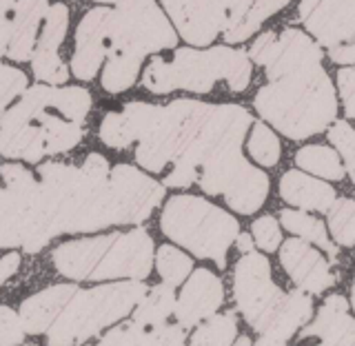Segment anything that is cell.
Masks as SVG:
<instances>
[{
	"label": "cell",
	"mask_w": 355,
	"mask_h": 346,
	"mask_svg": "<svg viewBox=\"0 0 355 346\" xmlns=\"http://www.w3.org/2000/svg\"><path fill=\"white\" fill-rule=\"evenodd\" d=\"M25 92H27V76L20 69H16V67L0 64V114H5L11 100H16Z\"/></svg>",
	"instance_id": "e575fe53"
},
{
	"label": "cell",
	"mask_w": 355,
	"mask_h": 346,
	"mask_svg": "<svg viewBox=\"0 0 355 346\" xmlns=\"http://www.w3.org/2000/svg\"><path fill=\"white\" fill-rule=\"evenodd\" d=\"M47 0H18L11 18V42L7 55L16 62H25L36 49V33L42 18L47 16Z\"/></svg>",
	"instance_id": "7402d4cb"
},
{
	"label": "cell",
	"mask_w": 355,
	"mask_h": 346,
	"mask_svg": "<svg viewBox=\"0 0 355 346\" xmlns=\"http://www.w3.org/2000/svg\"><path fill=\"white\" fill-rule=\"evenodd\" d=\"M253 240L266 253L277 251V247H280V242H282V231H280V225H277V220L271 216L255 220L253 222Z\"/></svg>",
	"instance_id": "74e56055"
},
{
	"label": "cell",
	"mask_w": 355,
	"mask_h": 346,
	"mask_svg": "<svg viewBox=\"0 0 355 346\" xmlns=\"http://www.w3.org/2000/svg\"><path fill=\"white\" fill-rule=\"evenodd\" d=\"M329 58L338 64H355V40L329 49Z\"/></svg>",
	"instance_id": "60d3db41"
},
{
	"label": "cell",
	"mask_w": 355,
	"mask_h": 346,
	"mask_svg": "<svg viewBox=\"0 0 355 346\" xmlns=\"http://www.w3.org/2000/svg\"><path fill=\"white\" fill-rule=\"evenodd\" d=\"M162 5L175 31L193 47H207L225 29L229 0H164Z\"/></svg>",
	"instance_id": "4fadbf2b"
},
{
	"label": "cell",
	"mask_w": 355,
	"mask_h": 346,
	"mask_svg": "<svg viewBox=\"0 0 355 346\" xmlns=\"http://www.w3.org/2000/svg\"><path fill=\"white\" fill-rule=\"evenodd\" d=\"M302 338H320L329 346H355V320L349 315L347 297H327L315 320L302 329Z\"/></svg>",
	"instance_id": "d6986e66"
},
{
	"label": "cell",
	"mask_w": 355,
	"mask_h": 346,
	"mask_svg": "<svg viewBox=\"0 0 355 346\" xmlns=\"http://www.w3.org/2000/svg\"><path fill=\"white\" fill-rule=\"evenodd\" d=\"M233 297L249 325L275 340L288 342L297 329L313 315V302L306 291L284 293L271 280V264L260 253H244L233 273Z\"/></svg>",
	"instance_id": "3957f363"
},
{
	"label": "cell",
	"mask_w": 355,
	"mask_h": 346,
	"mask_svg": "<svg viewBox=\"0 0 355 346\" xmlns=\"http://www.w3.org/2000/svg\"><path fill=\"white\" fill-rule=\"evenodd\" d=\"M144 295H147V286L142 280L100 284L87 291H76L69 304L62 309L58 320L47 331V344H83L109 325L129 315Z\"/></svg>",
	"instance_id": "52a82bcc"
},
{
	"label": "cell",
	"mask_w": 355,
	"mask_h": 346,
	"mask_svg": "<svg viewBox=\"0 0 355 346\" xmlns=\"http://www.w3.org/2000/svg\"><path fill=\"white\" fill-rule=\"evenodd\" d=\"M51 107L67 120L83 125L92 109V94L83 87H53Z\"/></svg>",
	"instance_id": "f546056e"
},
{
	"label": "cell",
	"mask_w": 355,
	"mask_h": 346,
	"mask_svg": "<svg viewBox=\"0 0 355 346\" xmlns=\"http://www.w3.org/2000/svg\"><path fill=\"white\" fill-rule=\"evenodd\" d=\"M111 18L114 11L96 7L83 16L76 29V51L71 58V71L78 80H94L103 67L111 47Z\"/></svg>",
	"instance_id": "5bb4252c"
},
{
	"label": "cell",
	"mask_w": 355,
	"mask_h": 346,
	"mask_svg": "<svg viewBox=\"0 0 355 346\" xmlns=\"http://www.w3.org/2000/svg\"><path fill=\"white\" fill-rule=\"evenodd\" d=\"M111 18V47L144 60L147 53L171 49L178 33L155 5V0H118Z\"/></svg>",
	"instance_id": "9c48e42d"
},
{
	"label": "cell",
	"mask_w": 355,
	"mask_h": 346,
	"mask_svg": "<svg viewBox=\"0 0 355 346\" xmlns=\"http://www.w3.org/2000/svg\"><path fill=\"white\" fill-rule=\"evenodd\" d=\"M329 140L344 158L347 173L351 175V180L355 184V129L347 120H336L329 129Z\"/></svg>",
	"instance_id": "836d02e7"
},
{
	"label": "cell",
	"mask_w": 355,
	"mask_h": 346,
	"mask_svg": "<svg viewBox=\"0 0 355 346\" xmlns=\"http://www.w3.org/2000/svg\"><path fill=\"white\" fill-rule=\"evenodd\" d=\"M67 27H69V9H67V5H51L47 16H44V29L40 33V40L31 55L33 76L40 83L62 85L69 78V69H67L58 55V47L67 36Z\"/></svg>",
	"instance_id": "9a60e30c"
},
{
	"label": "cell",
	"mask_w": 355,
	"mask_h": 346,
	"mask_svg": "<svg viewBox=\"0 0 355 346\" xmlns=\"http://www.w3.org/2000/svg\"><path fill=\"white\" fill-rule=\"evenodd\" d=\"M76 284H55L44 288V291L31 295L29 300L20 304V320L25 325V331L29 336H40L47 333L62 309L69 304V300L76 295Z\"/></svg>",
	"instance_id": "44dd1931"
},
{
	"label": "cell",
	"mask_w": 355,
	"mask_h": 346,
	"mask_svg": "<svg viewBox=\"0 0 355 346\" xmlns=\"http://www.w3.org/2000/svg\"><path fill=\"white\" fill-rule=\"evenodd\" d=\"M155 269H158L164 284L175 288L189 277V273L193 269V262L180 249L171 247V244H162L158 253H155Z\"/></svg>",
	"instance_id": "4dcf8cb0"
},
{
	"label": "cell",
	"mask_w": 355,
	"mask_h": 346,
	"mask_svg": "<svg viewBox=\"0 0 355 346\" xmlns=\"http://www.w3.org/2000/svg\"><path fill=\"white\" fill-rule=\"evenodd\" d=\"M249 55L269 78L253 107L282 136L304 140L338 120V98L322 67V47L304 31H264L253 40Z\"/></svg>",
	"instance_id": "6da1fadb"
},
{
	"label": "cell",
	"mask_w": 355,
	"mask_h": 346,
	"mask_svg": "<svg viewBox=\"0 0 355 346\" xmlns=\"http://www.w3.org/2000/svg\"><path fill=\"white\" fill-rule=\"evenodd\" d=\"M11 18H0V55L7 53L11 42Z\"/></svg>",
	"instance_id": "7bdbcfd3"
},
{
	"label": "cell",
	"mask_w": 355,
	"mask_h": 346,
	"mask_svg": "<svg viewBox=\"0 0 355 346\" xmlns=\"http://www.w3.org/2000/svg\"><path fill=\"white\" fill-rule=\"evenodd\" d=\"M140 346H187V333L180 325H160L144 331Z\"/></svg>",
	"instance_id": "d590c367"
},
{
	"label": "cell",
	"mask_w": 355,
	"mask_h": 346,
	"mask_svg": "<svg viewBox=\"0 0 355 346\" xmlns=\"http://www.w3.org/2000/svg\"><path fill=\"white\" fill-rule=\"evenodd\" d=\"M96 3H118V0H96Z\"/></svg>",
	"instance_id": "681fc988"
},
{
	"label": "cell",
	"mask_w": 355,
	"mask_h": 346,
	"mask_svg": "<svg viewBox=\"0 0 355 346\" xmlns=\"http://www.w3.org/2000/svg\"><path fill=\"white\" fill-rule=\"evenodd\" d=\"M142 58L122 51H109L107 64L103 69V89L109 94H122L136 83L140 73Z\"/></svg>",
	"instance_id": "4316f807"
},
{
	"label": "cell",
	"mask_w": 355,
	"mask_h": 346,
	"mask_svg": "<svg viewBox=\"0 0 355 346\" xmlns=\"http://www.w3.org/2000/svg\"><path fill=\"white\" fill-rule=\"evenodd\" d=\"M162 107L147 105L140 100L127 103L122 111H111L100 122L98 136L111 149H125L131 142H140L158 120Z\"/></svg>",
	"instance_id": "ac0fdd59"
},
{
	"label": "cell",
	"mask_w": 355,
	"mask_h": 346,
	"mask_svg": "<svg viewBox=\"0 0 355 346\" xmlns=\"http://www.w3.org/2000/svg\"><path fill=\"white\" fill-rule=\"evenodd\" d=\"M198 184L207 196H225L227 205L244 216L255 214L269 196V175L247 162L242 144L227 147L218 158L205 164Z\"/></svg>",
	"instance_id": "ba28073f"
},
{
	"label": "cell",
	"mask_w": 355,
	"mask_h": 346,
	"mask_svg": "<svg viewBox=\"0 0 355 346\" xmlns=\"http://www.w3.org/2000/svg\"><path fill=\"white\" fill-rule=\"evenodd\" d=\"M318 346H329V344H324V342H322V344H318Z\"/></svg>",
	"instance_id": "f907efd6"
},
{
	"label": "cell",
	"mask_w": 355,
	"mask_h": 346,
	"mask_svg": "<svg viewBox=\"0 0 355 346\" xmlns=\"http://www.w3.org/2000/svg\"><path fill=\"white\" fill-rule=\"evenodd\" d=\"M231 346H251V340L247 336H242V338H238L236 342H233Z\"/></svg>",
	"instance_id": "7dc6e473"
},
{
	"label": "cell",
	"mask_w": 355,
	"mask_h": 346,
	"mask_svg": "<svg viewBox=\"0 0 355 346\" xmlns=\"http://www.w3.org/2000/svg\"><path fill=\"white\" fill-rule=\"evenodd\" d=\"M144 331L147 329L140 327L136 320H131L116 329H111L107 336L100 340L98 346H140Z\"/></svg>",
	"instance_id": "f35d334b"
},
{
	"label": "cell",
	"mask_w": 355,
	"mask_h": 346,
	"mask_svg": "<svg viewBox=\"0 0 355 346\" xmlns=\"http://www.w3.org/2000/svg\"><path fill=\"white\" fill-rule=\"evenodd\" d=\"M175 304H178V297L173 293V286L162 282L158 286L149 288L147 295L140 300L138 306L133 309V320L144 329L166 325V320L175 315Z\"/></svg>",
	"instance_id": "cb8c5ba5"
},
{
	"label": "cell",
	"mask_w": 355,
	"mask_h": 346,
	"mask_svg": "<svg viewBox=\"0 0 355 346\" xmlns=\"http://www.w3.org/2000/svg\"><path fill=\"white\" fill-rule=\"evenodd\" d=\"M47 109L38 111V116H36L38 125L42 129V136H44V144H47V155L73 149L85 136L83 125H78L73 120H67L64 116H55Z\"/></svg>",
	"instance_id": "d4e9b609"
},
{
	"label": "cell",
	"mask_w": 355,
	"mask_h": 346,
	"mask_svg": "<svg viewBox=\"0 0 355 346\" xmlns=\"http://www.w3.org/2000/svg\"><path fill=\"white\" fill-rule=\"evenodd\" d=\"M53 85H36L22 94L20 103L0 116V155L40 162L47 155L42 129L38 125V111L51 107Z\"/></svg>",
	"instance_id": "30bf717a"
},
{
	"label": "cell",
	"mask_w": 355,
	"mask_h": 346,
	"mask_svg": "<svg viewBox=\"0 0 355 346\" xmlns=\"http://www.w3.org/2000/svg\"><path fill=\"white\" fill-rule=\"evenodd\" d=\"M40 202L49 229L60 233H94L114 227L109 189V162L100 153H89L85 164L47 162L40 166Z\"/></svg>",
	"instance_id": "7a4b0ae2"
},
{
	"label": "cell",
	"mask_w": 355,
	"mask_h": 346,
	"mask_svg": "<svg viewBox=\"0 0 355 346\" xmlns=\"http://www.w3.org/2000/svg\"><path fill=\"white\" fill-rule=\"evenodd\" d=\"M280 222L286 231L295 233V236H300L311 244H318V247L324 249L331 258H336L338 255V247L336 244H331V240L327 236L324 222H320L318 218L304 214V211H297V209H284L280 214Z\"/></svg>",
	"instance_id": "484cf974"
},
{
	"label": "cell",
	"mask_w": 355,
	"mask_h": 346,
	"mask_svg": "<svg viewBox=\"0 0 355 346\" xmlns=\"http://www.w3.org/2000/svg\"><path fill=\"white\" fill-rule=\"evenodd\" d=\"M109 189L116 225H140L164 198V187L131 164H118L111 169Z\"/></svg>",
	"instance_id": "8fae6325"
},
{
	"label": "cell",
	"mask_w": 355,
	"mask_h": 346,
	"mask_svg": "<svg viewBox=\"0 0 355 346\" xmlns=\"http://www.w3.org/2000/svg\"><path fill=\"white\" fill-rule=\"evenodd\" d=\"M295 162L300 169L324 178V180H342L347 173L340 162V155L324 144H306L295 153Z\"/></svg>",
	"instance_id": "83f0119b"
},
{
	"label": "cell",
	"mask_w": 355,
	"mask_h": 346,
	"mask_svg": "<svg viewBox=\"0 0 355 346\" xmlns=\"http://www.w3.org/2000/svg\"><path fill=\"white\" fill-rule=\"evenodd\" d=\"M280 196L284 202L306 211H329L336 202V189L331 184L315 180L302 171H286L280 180Z\"/></svg>",
	"instance_id": "603a6c76"
},
{
	"label": "cell",
	"mask_w": 355,
	"mask_h": 346,
	"mask_svg": "<svg viewBox=\"0 0 355 346\" xmlns=\"http://www.w3.org/2000/svg\"><path fill=\"white\" fill-rule=\"evenodd\" d=\"M160 3H164V0H160Z\"/></svg>",
	"instance_id": "816d5d0a"
},
{
	"label": "cell",
	"mask_w": 355,
	"mask_h": 346,
	"mask_svg": "<svg viewBox=\"0 0 355 346\" xmlns=\"http://www.w3.org/2000/svg\"><path fill=\"white\" fill-rule=\"evenodd\" d=\"M338 89L344 103V111L355 120V67H342L338 71Z\"/></svg>",
	"instance_id": "ab89813d"
},
{
	"label": "cell",
	"mask_w": 355,
	"mask_h": 346,
	"mask_svg": "<svg viewBox=\"0 0 355 346\" xmlns=\"http://www.w3.org/2000/svg\"><path fill=\"white\" fill-rule=\"evenodd\" d=\"M25 325H22L20 313L14 309L0 304V346H18L25 340Z\"/></svg>",
	"instance_id": "8d00e7d4"
},
{
	"label": "cell",
	"mask_w": 355,
	"mask_h": 346,
	"mask_svg": "<svg viewBox=\"0 0 355 346\" xmlns=\"http://www.w3.org/2000/svg\"><path fill=\"white\" fill-rule=\"evenodd\" d=\"M351 304H353V311H355V280H353V286H351Z\"/></svg>",
	"instance_id": "c3c4849f"
},
{
	"label": "cell",
	"mask_w": 355,
	"mask_h": 346,
	"mask_svg": "<svg viewBox=\"0 0 355 346\" xmlns=\"http://www.w3.org/2000/svg\"><path fill=\"white\" fill-rule=\"evenodd\" d=\"M20 266V255L18 253H7L5 258H0V286H3L11 275L18 271Z\"/></svg>",
	"instance_id": "b9f144b4"
},
{
	"label": "cell",
	"mask_w": 355,
	"mask_h": 346,
	"mask_svg": "<svg viewBox=\"0 0 355 346\" xmlns=\"http://www.w3.org/2000/svg\"><path fill=\"white\" fill-rule=\"evenodd\" d=\"M218 80H225L231 92H244L251 83L249 53L231 47L214 49H175L173 60L153 58L144 69L142 85L153 94H171L187 89L209 94Z\"/></svg>",
	"instance_id": "5b68a950"
},
{
	"label": "cell",
	"mask_w": 355,
	"mask_h": 346,
	"mask_svg": "<svg viewBox=\"0 0 355 346\" xmlns=\"http://www.w3.org/2000/svg\"><path fill=\"white\" fill-rule=\"evenodd\" d=\"M253 346H286V342L282 340H275V338H269V336H262L258 342H255Z\"/></svg>",
	"instance_id": "bcb514c9"
},
{
	"label": "cell",
	"mask_w": 355,
	"mask_h": 346,
	"mask_svg": "<svg viewBox=\"0 0 355 346\" xmlns=\"http://www.w3.org/2000/svg\"><path fill=\"white\" fill-rule=\"evenodd\" d=\"M280 262L297 288L306 293H324L327 288L336 284V275L331 271L329 260L302 238L286 240L282 244Z\"/></svg>",
	"instance_id": "2e32d148"
},
{
	"label": "cell",
	"mask_w": 355,
	"mask_h": 346,
	"mask_svg": "<svg viewBox=\"0 0 355 346\" xmlns=\"http://www.w3.org/2000/svg\"><path fill=\"white\" fill-rule=\"evenodd\" d=\"M291 0H229L225 40L236 44L249 40L273 14L282 11Z\"/></svg>",
	"instance_id": "ffe728a7"
},
{
	"label": "cell",
	"mask_w": 355,
	"mask_h": 346,
	"mask_svg": "<svg viewBox=\"0 0 355 346\" xmlns=\"http://www.w3.org/2000/svg\"><path fill=\"white\" fill-rule=\"evenodd\" d=\"M297 14L320 47L355 40V0H302Z\"/></svg>",
	"instance_id": "7c38bea8"
},
{
	"label": "cell",
	"mask_w": 355,
	"mask_h": 346,
	"mask_svg": "<svg viewBox=\"0 0 355 346\" xmlns=\"http://www.w3.org/2000/svg\"><path fill=\"white\" fill-rule=\"evenodd\" d=\"M162 233L198 258L214 260L225 269L229 247L240 236L238 220L225 209L198 196H173L162 209Z\"/></svg>",
	"instance_id": "8992f818"
},
{
	"label": "cell",
	"mask_w": 355,
	"mask_h": 346,
	"mask_svg": "<svg viewBox=\"0 0 355 346\" xmlns=\"http://www.w3.org/2000/svg\"><path fill=\"white\" fill-rule=\"evenodd\" d=\"M238 320L233 313L211 315L196 329L189 346H231L236 342Z\"/></svg>",
	"instance_id": "f1b7e54d"
},
{
	"label": "cell",
	"mask_w": 355,
	"mask_h": 346,
	"mask_svg": "<svg viewBox=\"0 0 355 346\" xmlns=\"http://www.w3.org/2000/svg\"><path fill=\"white\" fill-rule=\"evenodd\" d=\"M249 153L262 166H275L280 162V153H282L280 140H277V136L264 122H255L253 125V131L249 136Z\"/></svg>",
	"instance_id": "d6a6232c"
},
{
	"label": "cell",
	"mask_w": 355,
	"mask_h": 346,
	"mask_svg": "<svg viewBox=\"0 0 355 346\" xmlns=\"http://www.w3.org/2000/svg\"><path fill=\"white\" fill-rule=\"evenodd\" d=\"M225 302V286L222 280L209 269H198L191 273L189 282L182 286V293L175 304V318L182 329H193L202 320L216 315V311Z\"/></svg>",
	"instance_id": "e0dca14e"
},
{
	"label": "cell",
	"mask_w": 355,
	"mask_h": 346,
	"mask_svg": "<svg viewBox=\"0 0 355 346\" xmlns=\"http://www.w3.org/2000/svg\"><path fill=\"white\" fill-rule=\"evenodd\" d=\"M11 9H16V0H0V18H11Z\"/></svg>",
	"instance_id": "f6af8a7d"
},
{
	"label": "cell",
	"mask_w": 355,
	"mask_h": 346,
	"mask_svg": "<svg viewBox=\"0 0 355 346\" xmlns=\"http://www.w3.org/2000/svg\"><path fill=\"white\" fill-rule=\"evenodd\" d=\"M329 229L340 247H355V200H336L329 209Z\"/></svg>",
	"instance_id": "1f68e13d"
},
{
	"label": "cell",
	"mask_w": 355,
	"mask_h": 346,
	"mask_svg": "<svg viewBox=\"0 0 355 346\" xmlns=\"http://www.w3.org/2000/svg\"><path fill=\"white\" fill-rule=\"evenodd\" d=\"M238 249H240V253H251L253 251V238L249 236V233H240V236H238Z\"/></svg>",
	"instance_id": "ee69618b"
},
{
	"label": "cell",
	"mask_w": 355,
	"mask_h": 346,
	"mask_svg": "<svg viewBox=\"0 0 355 346\" xmlns=\"http://www.w3.org/2000/svg\"><path fill=\"white\" fill-rule=\"evenodd\" d=\"M51 260L69 280H144L153 266V240L142 227H136L125 233L64 242Z\"/></svg>",
	"instance_id": "277c9868"
}]
</instances>
